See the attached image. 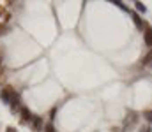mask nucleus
<instances>
[{"instance_id":"1","label":"nucleus","mask_w":152,"mask_h":132,"mask_svg":"<svg viewBox=\"0 0 152 132\" xmlns=\"http://www.w3.org/2000/svg\"><path fill=\"white\" fill-rule=\"evenodd\" d=\"M2 97H4L6 100H11V102H18V95H16V92L12 90L11 86H6L4 90H2Z\"/></svg>"},{"instance_id":"2","label":"nucleus","mask_w":152,"mask_h":132,"mask_svg":"<svg viewBox=\"0 0 152 132\" xmlns=\"http://www.w3.org/2000/svg\"><path fill=\"white\" fill-rule=\"evenodd\" d=\"M143 41H145V46L152 48V28H150V27H145V32H143Z\"/></svg>"},{"instance_id":"3","label":"nucleus","mask_w":152,"mask_h":132,"mask_svg":"<svg viewBox=\"0 0 152 132\" xmlns=\"http://www.w3.org/2000/svg\"><path fill=\"white\" fill-rule=\"evenodd\" d=\"M131 18H133V21H135V25H136V28L138 30H143V19L140 18V14L138 12H135V11H131Z\"/></svg>"},{"instance_id":"4","label":"nucleus","mask_w":152,"mask_h":132,"mask_svg":"<svg viewBox=\"0 0 152 132\" xmlns=\"http://www.w3.org/2000/svg\"><path fill=\"white\" fill-rule=\"evenodd\" d=\"M21 116H23V120H25V122L32 120V115H30V111H28L27 107H21Z\"/></svg>"},{"instance_id":"5","label":"nucleus","mask_w":152,"mask_h":132,"mask_svg":"<svg viewBox=\"0 0 152 132\" xmlns=\"http://www.w3.org/2000/svg\"><path fill=\"white\" fill-rule=\"evenodd\" d=\"M135 9H136L138 12H142V14H145V12H147V7H145L142 2H135Z\"/></svg>"},{"instance_id":"6","label":"nucleus","mask_w":152,"mask_h":132,"mask_svg":"<svg viewBox=\"0 0 152 132\" xmlns=\"http://www.w3.org/2000/svg\"><path fill=\"white\" fill-rule=\"evenodd\" d=\"M150 62H152V51H150V53H147V55L142 58V65H149Z\"/></svg>"},{"instance_id":"7","label":"nucleus","mask_w":152,"mask_h":132,"mask_svg":"<svg viewBox=\"0 0 152 132\" xmlns=\"http://www.w3.org/2000/svg\"><path fill=\"white\" fill-rule=\"evenodd\" d=\"M41 125H42V120L41 118H35L34 120V132H39L41 130Z\"/></svg>"},{"instance_id":"8","label":"nucleus","mask_w":152,"mask_h":132,"mask_svg":"<svg viewBox=\"0 0 152 132\" xmlns=\"http://www.w3.org/2000/svg\"><path fill=\"white\" fill-rule=\"evenodd\" d=\"M44 132H55V129H53V125H51V123H48V125L44 127Z\"/></svg>"},{"instance_id":"9","label":"nucleus","mask_w":152,"mask_h":132,"mask_svg":"<svg viewBox=\"0 0 152 132\" xmlns=\"http://www.w3.org/2000/svg\"><path fill=\"white\" fill-rule=\"evenodd\" d=\"M113 4H115V6H119V7H120V9H124V11H129V9L124 6V2H113Z\"/></svg>"},{"instance_id":"10","label":"nucleus","mask_w":152,"mask_h":132,"mask_svg":"<svg viewBox=\"0 0 152 132\" xmlns=\"http://www.w3.org/2000/svg\"><path fill=\"white\" fill-rule=\"evenodd\" d=\"M145 118H147L149 122H152V113H150V111H149V113H145Z\"/></svg>"},{"instance_id":"11","label":"nucleus","mask_w":152,"mask_h":132,"mask_svg":"<svg viewBox=\"0 0 152 132\" xmlns=\"http://www.w3.org/2000/svg\"><path fill=\"white\" fill-rule=\"evenodd\" d=\"M7 132H16V129H14V127H9V129H7Z\"/></svg>"},{"instance_id":"12","label":"nucleus","mask_w":152,"mask_h":132,"mask_svg":"<svg viewBox=\"0 0 152 132\" xmlns=\"http://www.w3.org/2000/svg\"><path fill=\"white\" fill-rule=\"evenodd\" d=\"M142 132H150V129H149V127H145V129H142Z\"/></svg>"},{"instance_id":"13","label":"nucleus","mask_w":152,"mask_h":132,"mask_svg":"<svg viewBox=\"0 0 152 132\" xmlns=\"http://www.w3.org/2000/svg\"><path fill=\"white\" fill-rule=\"evenodd\" d=\"M4 14V7H0V16H2Z\"/></svg>"}]
</instances>
